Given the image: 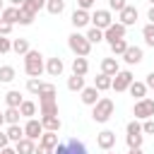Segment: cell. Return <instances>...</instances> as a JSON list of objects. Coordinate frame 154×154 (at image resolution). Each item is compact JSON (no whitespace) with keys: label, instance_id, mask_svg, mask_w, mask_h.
<instances>
[{"label":"cell","instance_id":"1","mask_svg":"<svg viewBox=\"0 0 154 154\" xmlns=\"http://www.w3.org/2000/svg\"><path fill=\"white\" fill-rule=\"evenodd\" d=\"M24 72L29 77H41L46 72V63H43V55L38 51H29L24 53Z\"/></svg>","mask_w":154,"mask_h":154},{"label":"cell","instance_id":"2","mask_svg":"<svg viewBox=\"0 0 154 154\" xmlns=\"http://www.w3.org/2000/svg\"><path fill=\"white\" fill-rule=\"evenodd\" d=\"M113 111H116L113 99L101 96V99H99V101L91 106V118H94V123H108V118L113 116Z\"/></svg>","mask_w":154,"mask_h":154},{"label":"cell","instance_id":"3","mask_svg":"<svg viewBox=\"0 0 154 154\" xmlns=\"http://www.w3.org/2000/svg\"><path fill=\"white\" fill-rule=\"evenodd\" d=\"M67 46H70V51H72L75 55H82V58H87V55L91 53L89 38H87L84 34H79V31H72V34L67 36Z\"/></svg>","mask_w":154,"mask_h":154},{"label":"cell","instance_id":"4","mask_svg":"<svg viewBox=\"0 0 154 154\" xmlns=\"http://www.w3.org/2000/svg\"><path fill=\"white\" fill-rule=\"evenodd\" d=\"M132 113L137 120H147V118H154V99H137L135 106H132Z\"/></svg>","mask_w":154,"mask_h":154},{"label":"cell","instance_id":"5","mask_svg":"<svg viewBox=\"0 0 154 154\" xmlns=\"http://www.w3.org/2000/svg\"><path fill=\"white\" fill-rule=\"evenodd\" d=\"M38 111H41V116H58V96L38 94Z\"/></svg>","mask_w":154,"mask_h":154},{"label":"cell","instance_id":"6","mask_svg":"<svg viewBox=\"0 0 154 154\" xmlns=\"http://www.w3.org/2000/svg\"><path fill=\"white\" fill-rule=\"evenodd\" d=\"M53 154H87V147L84 142L79 140H67V142H58V147L53 149Z\"/></svg>","mask_w":154,"mask_h":154},{"label":"cell","instance_id":"7","mask_svg":"<svg viewBox=\"0 0 154 154\" xmlns=\"http://www.w3.org/2000/svg\"><path fill=\"white\" fill-rule=\"evenodd\" d=\"M132 79H135V77H132V72H130V70H118V72L113 75L111 89H113V91H118V94H120V91H128V87L132 84Z\"/></svg>","mask_w":154,"mask_h":154},{"label":"cell","instance_id":"8","mask_svg":"<svg viewBox=\"0 0 154 154\" xmlns=\"http://www.w3.org/2000/svg\"><path fill=\"white\" fill-rule=\"evenodd\" d=\"M113 24V14H111V10H96L94 14H91V26H96V29H108Z\"/></svg>","mask_w":154,"mask_h":154},{"label":"cell","instance_id":"9","mask_svg":"<svg viewBox=\"0 0 154 154\" xmlns=\"http://www.w3.org/2000/svg\"><path fill=\"white\" fill-rule=\"evenodd\" d=\"M125 31H128V26H125V24L113 22L108 29H103V41H108V46H111L116 38H125Z\"/></svg>","mask_w":154,"mask_h":154},{"label":"cell","instance_id":"10","mask_svg":"<svg viewBox=\"0 0 154 154\" xmlns=\"http://www.w3.org/2000/svg\"><path fill=\"white\" fill-rule=\"evenodd\" d=\"M96 144H99L101 152L113 149V147H116V132H113V130H101V132L96 135Z\"/></svg>","mask_w":154,"mask_h":154},{"label":"cell","instance_id":"11","mask_svg":"<svg viewBox=\"0 0 154 154\" xmlns=\"http://www.w3.org/2000/svg\"><path fill=\"white\" fill-rule=\"evenodd\" d=\"M70 22H72V26L79 31V29H84V26L91 24V14H89V10H79V7H77V10L72 12V19H70Z\"/></svg>","mask_w":154,"mask_h":154},{"label":"cell","instance_id":"12","mask_svg":"<svg viewBox=\"0 0 154 154\" xmlns=\"http://www.w3.org/2000/svg\"><path fill=\"white\" fill-rule=\"evenodd\" d=\"M41 132H43V125H41V120H36V118H29L26 123H24V137H29V140H38L41 137Z\"/></svg>","mask_w":154,"mask_h":154},{"label":"cell","instance_id":"13","mask_svg":"<svg viewBox=\"0 0 154 154\" xmlns=\"http://www.w3.org/2000/svg\"><path fill=\"white\" fill-rule=\"evenodd\" d=\"M118 22H120V24H125V26H132V24L137 22V7L125 5V7L118 12Z\"/></svg>","mask_w":154,"mask_h":154},{"label":"cell","instance_id":"14","mask_svg":"<svg viewBox=\"0 0 154 154\" xmlns=\"http://www.w3.org/2000/svg\"><path fill=\"white\" fill-rule=\"evenodd\" d=\"M142 58H144V53H142V48H140V46H128V48H125V53H123V60H125L128 65H140V63H142Z\"/></svg>","mask_w":154,"mask_h":154},{"label":"cell","instance_id":"15","mask_svg":"<svg viewBox=\"0 0 154 154\" xmlns=\"http://www.w3.org/2000/svg\"><path fill=\"white\" fill-rule=\"evenodd\" d=\"M79 99H82V103H84V106H94V103L101 99V91L91 84V87H84V89L79 91Z\"/></svg>","mask_w":154,"mask_h":154},{"label":"cell","instance_id":"16","mask_svg":"<svg viewBox=\"0 0 154 154\" xmlns=\"http://www.w3.org/2000/svg\"><path fill=\"white\" fill-rule=\"evenodd\" d=\"M63 70H65V65H63L60 58H48V60H46V72H48L51 77H60Z\"/></svg>","mask_w":154,"mask_h":154},{"label":"cell","instance_id":"17","mask_svg":"<svg viewBox=\"0 0 154 154\" xmlns=\"http://www.w3.org/2000/svg\"><path fill=\"white\" fill-rule=\"evenodd\" d=\"M87 72H89V60H87V58H82V55H75V60H72V75L84 77Z\"/></svg>","mask_w":154,"mask_h":154},{"label":"cell","instance_id":"18","mask_svg":"<svg viewBox=\"0 0 154 154\" xmlns=\"http://www.w3.org/2000/svg\"><path fill=\"white\" fill-rule=\"evenodd\" d=\"M41 125H43V130H51V132H58L63 128L58 116H41Z\"/></svg>","mask_w":154,"mask_h":154},{"label":"cell","instance_id":"19","mask_svg":"<svg viewBox=\"0 0 154 154\" xmlns=\"http://www.w3.org/2000/svg\"><path fill=\"white\" fill-rule=\"evenodd\" d=\"M38 144H43V147H48V149H55V147H58V132L43 130L41 137H38Z\"/></svg>","mask_w":154,"mask_h":154},{"label":"cell","instance_id":"20","mask_svg":"<svg viewBox=\"0 0 154 154\" xmlns=\"http://www.w3.org/2000/svg\"><path fill=\"white\" fill-rule=\"evenodd\" d=\"M14 149H17V154H34L36 142H34V140H29V137H22L19 142H14Z\"/></svg>","mask_w":154,"mask_h":154},{"label":"cell","instance_id":"21","mask_svg":"<svg viewBox=\"0 0 154 154\" xmlns=\"http://www.w3.org/2000/svg\"><path fill=\"white\" fill-rule=\"evenodd\" d=\"M118 70H120L118 58H103V60H101V72H103V75H111V77H113Z\"/></svg>","mask_w":154,"mask_h":154},{"label":"cell","instance_id":"22","mask_svg":"<svg viewBox=\"0 0 154 154\" xmlns=\"http://www.w3.org/2000/svg\"><path fill=\"white\" fill-rule=\"evenodd\" d=\"M0 19H5L7 24H17L19 22V7H5L2 12H0Z\"/></svg>","mask_w":154,"mask_h":154},{"label":"cell","instance_id":"23","mask_svg":"<svg viewBox=\"0 0 154 154\" xmlns=\"http://www.w3.org/2000/svg\"><path fill=\"white\" fill-rule=\"evenodd\" d=\"M147 89H149V87H147L144 82H135V79H132V84L128 87V91H130L135 99H144V96H147Z\"/></svg>","mask_w":154,"mask_h":154},{"label":"cell","instance_id":"24","mask_svg":"<svg viewBox=\"0 0 154 154\" xmlns=\"http://www.w3.org/2000/svg\"><path fill=\"white\" fill-rule=\"evenodd\" d=\"M22 101H24V96H22L17 89H10V91L5 94V103H7V106H12V108H19V103H22Z\"/></svg>","mask_w":154,"mask_h":154},{"label":"cell","instance_id":"25","mask_svg":"<svg viewBox=\"0 0 154 154\" xmlns=\"http://www.w3.org/2000/svg\"><path fill=\"white\" fill-rule=\"evenodd\" d=\"M5 132H7V140H10V142H19V140L24 137V128H22L19 123H17V125H7Z\"/></svg>","mask_w":154,"mask_h":154},{"label":"cell","instance_id":"26","mask_svg":"<svg viewBox=\"0 0 154 154\" xmlns=\"http://www.w3.org/2000/svg\"><path fill=\"white\" fill-rule=\"evenodd\" d=\"M14 77H17V70L12 65H0V82L2 84H10Z\"/></svg>","mask_w":154,"mask_h":154},{"label":"cell","instance_id":"27","mask_svg":"<svg viewBox=\"0 0 154 154\" xmlns=\"http://www.w3.org/2000/svg\"><path fill=\"white\" fill-rule=\"evenodd\" d=\"M111 82H113V77L111 75H99V77H94V87L99 89V91H106V89H111Z\"/></svg>","mask_w":154,"mask_h":154},{"label":"cell","instance_id":"28","mask_svg":"<svg viewBox=\"0 0 154 154\" xmlns=\"http://www.w3.org/2000/svg\"><path fill=\"white\" fill-rule=\"evenodd\" d=\"M48 14H63L65 12V0H46Z\"/></svg>","mask_w":154,"mask_h":154},{"label":"cell","instance_id":"29","mask_svg":"<svg viewBox=\"0 0 154 154\" xmlns=\"http://www.w3.org/2000/svg\"><path fill=\"white\" fill-rule=\"evenodd\" d=\"M12 51H14L17 55H24V53H29L31 48H29V41H26V38H12Z\"/></svg>","mask_w":154,"mask_h":154},{"label":"cell","instance_id":"30","mask_svg":"<svg viewBox=\"0 0 154 154\" xmlns=\"http://www.w3.org/2000/svg\"><path fill=\"white\" fill-rule=\"evenodd\" d=\"M19 113H22L24 118H34V116H36V103H34V101H26V99H24V101L19 103Z\"/></svg>","mask_w":154,"mask_h":154},{"label":"cell","instance_id":"31","mask_svg":"<svg viewBox=\"0 0 154 154\" xmlns=\"http://www.w3.org/2000/svg\"><path fill=\"white\" fill-rule=\"evenodd\" d=\"M2 113H5V123H7V125H17L19 118H22L19 108H12V106H7V111H2Z\"/></svg>","mask_w":154,"mask_h":154},{"label":"cell","instance_id":"32","mask_svg":"<svg viewBox=\"0 0 154 154\" xmlns=\"http://www.w3.org/2000/svg\"><path fill=\"white\" fill-rule=\"evenodd\" d=\"M67 89H70V91H82V89H84V77H79V75L67 77Z\"/></svg>","mask_w":154,"mask_h":154},{"label":"cell","instance_id":"33","mask_svg":"<svg viewBox=\"0 0 154 154\" xmlns=\"http://www.w3.org/2000/svg\"><path fill=\"white\" fill-rule=\"evenodd\" d=\"M24 10H29V12H34V14H38L43 7H46V0H24V5H22Z\"/></svg>","mask_w":154,"mask_h":154},{"label":"cell","instance_id":"34","mask_svg":"<svg viewBox=\"0 0 154 154\" xmlns=\"http://www.w3.org/2000/svg\"><path fill=\"white\" fill-rule=\"evenodd\" d=\"M84 36L89 38V43H91V46H94V43H101V41H103V31H101V29H96V26H91V29H89V31H87Z\"/></svg>","mask_w":154,"mask_h":154},{"label":"cell","instance_id":"35","mask_svg":"<svg viewBox=\"0 0 154 154\" xmlns=\"http://www.w3.org/2000/svg\"><path fill=\"white\" fill-rule=\"evenodd\" d=\"M128 46H130V43H128L125 38H116V41L111 43V53H113V55H123Z\"/></svg>","mask_w":154,"mask_h":154},{"label":"cell","instance_id":"36","mask_svg":"<svg viewBox=\"0 0 154 154\" xmlns=\"http://www.w3.org/2000/svg\"><path fill=\"white\" fill-rule=\"evenodd\" d=\"M34 12H29V10H24V7H19V22L17 24H22V26H29L31 22H34Z\"/></svg>","mask_w":154,"mask_h":154},{"label":"cell","instance_id":"37","mask_svg":"<svg viewBox=\"0 0 154 154\" xmlns=\"http://www.w3.org/2000/svg\"><path fill=\"white\" fill-rule=\"evenodd\" d=\"M142 36H144V43H147L149 48H154V24H147V26L142 29Z\"/></svg>","mask_w":154,"mask_h":154},{"label":"cell","instance_id":"38","mask_svg":"<svg viewBox=\"0 0 154 154\" xmlns=\"http://www.w3.org/2000/svg\"><path fill=\"white\" fill-rule=\"evenodd\" d=\"M41 77H29V82H26V91H31V94H38V89H41Z\"/></svg>","mask_w":154,"mask_h":154},{"label":"cell","instance_id":"39","mask_svg":"<svg viewBox=\"0 0 154 154\" xmlns=\"http://www.w3.org/2000/svg\"><path fill=\"white\" fill-rule=\"evenodd\" d=\"M125 132H128V135H142V123H140L137 118H135V120H130V123H128V128H125Z\"/></svg>","mask_w":154,"mask_h":154},{"label":"cell","instance_id":"40","mask_svg":"<svg viewBox=\"0 0 154 154\" xmlns=\"http://www.w3.org/2000/svg\"><path fill=\"white\" fill-rule=\"evenodd\" d=\"M142 140H144V135H125V142H128L130 149L132 147H142Z\"/></svg>","mask_w":154,"mask_h":154},{"label":"cell","instance_id":"41","mask_svg":"<svg viewBox=\"0 0 154 154\" xmlns=\"http://www.w3.org/2000/svg\"><path fill=\"white\" fill-rule=\"evenodd\" d=\"M10 51H12V38H7V36L0 34V53L5 55V53H10Z\"/></svg>","mask_w":154,"mask_h":154},{"label":"cell","instance_id":"42","mask_svg":"<svg viewBox=\"0 0 154 154\" xmlns=\"http://www.w3.org/2000/svg\"><path fill=\"white\" fill-rule=\"evenodd\" d=\"M38 94H55V84H53V82H41ZM38 94H36V96H38Z\"/></svg>","mask_w":154,"mask_h":154},{"label":"cell","instance_id":"43","mask_svg":"<svg viewBox=\"0 0 154 154\" xmlns=\"http://www.w3.org/2000/svg\"><path fill=\"white\" fill-rule=\"evenodd\" d=\"M142 132H144V135H154V118L142 120Z\"/></svg>","mask_w":154,"mask_h":154},{"label":"cell","instance_id":"44","mask_svg":"<svg viewBox=\"0 0 154 154\" xmlns=\"http://www.w3.org/2000/svg\"><path fill=\"white\" fill-rule=\"evenodd\" d=\"M125 5H128V0H108V10H116V12H120Z\"/></svg>","mask_w":154,"mask_h":154},{"label":"cell","instance_id":"45","mask_svg":"<svg viewBox=\"0 0 154 154\" xmlns=\"http://www.w3.org/2000/svg\"><path fill=\"white\" fill-rule=\"evenodd\" d=\"M12 26H14V24H7L5 19H0V34H2V36H10V34H12Z\"/></svg>","mask_w":154,"mask_h":154},{"label":"cell","instance_id":"46","mask_svg":"<svg viewBox=\"0 0 154 154\" xmlns=\"http://www.w3.org/2000/svg\"><path fill=\"white\" fill-rule=\"evenodd\" d=\"M96 5V0H77V7L79 10H91Z\"/></svg>","mask_w":154,"mask_h":154},{"label":"cell","instance_id":"47","mask_svg":"<svg viewBox=\"0 0 154 154\" xmlns=\"http://www.w3.org/2000/svg\"><path fill=\"white\" fill-rule=\"evenodd\" d=\"M34 154H53V149H48V147H43V144H38V147L34 149Z\"/></svg>","mask_w":154,"mask_h":154},{"label":"cell","instance_id":"48","mask_svg":"<svg viewBox=\"0 0 154 154\" xmlns=\"http://www.w3.org/2000/svg\"><path fill=\"white\" fill-rule=\"evenodd\" d=\"M7 144H10V140H7V132H2V130H0V149H2V147H7Z\"/></svg>","mask_w":154,"mask_h":154},{"label":"cell","instance_id":"49","mask_svg":"<svg viewBox=\"0 0 154 154\" xmlns=\"http://www.w3.org/2000/svg\"><path fill=\"white\" fill-rule=\"evenodd\" d=\"M0 154H17V149L7 144V147H2V149H0Z\"/></svg>","mask_w":154,"mask_h":154},{"label":"cell","instance_id":"50","mask_svg":"<svg viewBox=\"0 0 154 154\" xmlns=\"http://www.w3.org/2000/svg\"><path fill=\"white\" fill-rule=\"evenodd\" d=\"M144 84H147V87H154V72H149V75H147V79H144Z\"/></svg>","mask_w":154,"mask_h":154},{"label":"cell","instance_id":"51","mask_svg":"<svg viewBox=\"0 0 154 154\" xmlns=\"http://www.w3.org/2000/svg\"><path fill=\"white\" fill-rule=\"evenodd\" d=\"M147 19H149V24H154V5L149 7V12H147Z\"/></svg>","mask_w":154,"mask_h":154},{"label":"cell","instance_id":"52","mask_svg":"<svg viewBox=\"0 0 154 154\" xmlns=\"http://www.w3.org/2000/svg\"><path fill=\"white\" fill-rule=\"evenodd\" d=\"M128 154H142V147H132V149H130Z\"/></svg>","mask_w":154,"mask_h":154},{"label":"cell","instance_id":"53","mask_svg":"<svg viewBox=\"0 0 154 154\" xmlns=\"http://www.w3.org/2000/svg\"><path fill=\"white\" fill-rule=\"evenodd\" d=\"M10 2H12L14 7H22V5H24V0H10Z\"/></svg>","mask_w":154,"mask_h":154},{"label":"cell","instance_id":"54","mask_svg":"<svg viewBox=\"0 0 154 154\" xmlns=\"http://www.w3.org/2000/svg\"><path fill=\"white\" fill-rule=\"evenodd\" d=\"M2 125H5V113L0 111V128H2Z\"/></svg>","mask_w":154,"mask_h":154},{"label":"cell","instance_id":"55","mask_svg":"<svg viewBox=\"0 0 154 154\" xmlns=\"http://www.w3.org/2000/svg\"><path fill=\"white\" fill-rule=\"evenodd\" d=\"M2 10H5V5H2V0H0V12H2Z\"/></svg>","mask_w":154,"mask_h":154},{"label":"cell","instance_id":"56","mask_svg":"<svg viewBox=\"0 0 154 154\" xmlns=\"http://www.w3.org/2000/svg\"><path fill=\"white\" fill-rule=\"evenodd\" d=\"M147 2H149V5H154V0H147Z\"/></svg>","mask_w":154,"mask_h":154},{"label":"cell","instance_id":"57","mask_svg":"<svg viewBox=\"0 0 154 154\" xmlns=\"http://www.w3.org/2000/svg\"><path fill=\"white\" fill-rule=\"evenodd\" d=\"M103 154H113V152H111V149H108V152H103Z\"/></svg>","mask_w":154,"mask_h":154},{"label":"cell","instance_id":"58","mask_svg":"<svg viewBox=\"0 0 154 154\" xmlns=\"http://www.w3.org/2000/svg\"><path fill=\"white\" fill-rule=\"evenodd\" d=\"M152 89H154V87H152Z\"/></svg>","mask_w":154,"mask_h":154}]
</instances>
